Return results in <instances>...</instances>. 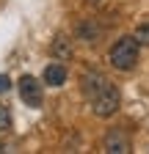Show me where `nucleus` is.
<instances>
[{
	"label": "nucleus",
	"instance_id": "f257e3e1",
	"mask_svg": "<svg viewBox=\"0 0 149 154\" xmlns=\"http://www.w3.org/2000/svg\"><path fill=\"white\" fill-rule=\"evenodd\" d=\"M138 50H141L138 38L135 36H124V38H119V42L110 47L108 61H110V66L119 69V72H130L138 63Z\"/></svg>",
	"mask_w": 149,
	"mask_h": 154
},
{
	"label": "nucleus",
	"instance_id": "f03ea898",
	"mask_svg": "<svg viewBox=\"0 0 149 154\" xmlns=\"http://www.w3.org/2000/svg\"><path fill=\"white\" fill-rule=\"evenodd\" d=\"M119 105H122V94L113 83H108L97 96H91V110L97 119H110L113 113H119Z\"/></svg>",
	"mask_w": 149,
	"mask_h": 154
},
{
	"label": "nucleus",
	"instance_id": "7ed1b4c3",
	"mask_svg": "<svg viewBox=\"0 0 149 154\" xmlns=\"http://www.w3.org/2000/svg\"><path fill=\"white\" fill-rule=\"evenodd\" d=\"M17 88H20V96L22 102L30 105V107H39L44 102V91H42V83L36 80L33 74H22L20 80H17Z\"/></svg>",
	"mask_w": 149,
	"mask_h": 154
},
{
	"label": "nucleus",
	"instance_id": "20e7f679",
	"mask_svg": "<svg viewBox=\"0 0 149 154\" xmlns=\"http://www.w3.org/2000/svg\"><path fill=\"white\" fill-rule=\"evenodd\" d=\"M102 151H108V154H127L130 151V135L124 129H108L105 140H102Z\"/></svg>",
	"mask_w": 149,
	"mask_h": 154
},
{
	"label": "nucleus",
	"instance_id": "39448f33",
	"mask_svg": "<svg viewBox=\"0 0 149 154\" xmlns=\"http://www.w3.org/2000/svg\"><path fill=\"white\" fill-rule=\"evenodd\" d=\"M66 77H69L66 66H64L61 61H55V63H47V69H44V74H42V83H44V85H52V88H61V85L66 83Z\"/></svg>",
	"mask_w": 149,
	"mask_h": 154
},
{
	"label": "nucleus",
	"instance_id": "423d86ee",
	"mask_svg": "<svg viewBox=\"0 0 149 154\" xmlns=\"http://www.w3.org/2000/svg\"><path fill=\"white\" fill-rule=\"evenodd\" d=\"M108 83H110V80H108V77H102L100 72H86V74H83V94L91 99V96H97Z\"/></svg>",
	"mask_w": 149,
	"mask_h": 154
},
{
	"label": "nucleus",
	"instance_id": "0eeeda50",
	"mask_svg": "<svg viewBox=\"0 0 149 154\" xmlns=\"http://www.w3.org/2000/svg\"><path fill=\"white\" fill-rule=\"evenodd\" d=\"M50 55L55 58V61H69V58H72V38H66V36L58 33L50 42Z\"/></svg>",
	"mask_w": 149,
	"mask_h": 154
},
{
	"label": "nucleus",
	"instance_id": "6e6552de",
	"mask_svg": "<svg viewBox=\"0 0 149 154\" xmlns=\"http://www.w3.org/2000/svg\"><path fill=\"white\" fill-rule=\"evenodd\" d=\"M74 33H78V38H83L86 44H94L97 38L102 36V28H100V25L94 22V19H83V22H78Z\"/></svg>",
	"mask_w": 149,
	"mask_h": 154
},
{
	"label": "nucleus",
	"instance_id": "1a4fd4ad",
	"mask_svg": "<svg viewBox=\"0 0 149 154\" xmlns=\"http://www.w3.org/2000/svg\"><path fill=\"white\" fill-rule=\"evenodd\" d=\"M11 132V110L8 105H0V135Z\"/></svg>",
	"mask_w": 149,
	"mask_h": 154
},
{
	"label": "nucleus",
	"instance_id": "9d476101",
	"mask_svg": "<svg viewBox=\"0 0 149 154\" xmlns=\"http://www.w3.org/2000/svg\"><path fill=\"white\" fill-rule=\"evenodd\" d=\"M133 36L138 38V44H149V22H141V25L135 28Z\"/></svg>",
	"mask_w": 149,
	"mask_h": 154
},
{
	"label": "nucleus",
	"instance_id": "9b49d317",
	"mask_svg": "<svg viewBox=\"0 0 149 154\" xmlns=\"http://www.w3.org/2000/svg\"><path fill=\"white\" fill-rule=\"evenodd\" d=\"M11 88V80H8V74H0V94H6Z\"/></svg>",
	"mask_w": 149,
	"mask_h": 154
},
{
	"label": "nucleus",
	"instance_id": "f8f14e48",
	"mask_svg": "<svg viewBox=\"0 0 149 154\" xmlns=\"http://www.w3.org/2000/svg\"><path fill=\"white\" fill-rule=\"evenodd\" d=\"M3 151H6V143H3V140H0V154H3Z\"/></svg>",
	"mask_w": 149,
	"mask_h": 154
},
{
	"label": "nucleus",
	"instance_id": "ddd939ff",
	"mask_svg": "<svg viewBox=\"0 0 149 154\" xmlns=\"http://www.w3.org/2000/svg\"><path fill=\"white\" fill-rule=\"evenodd\" d=\"M91 3H100V0H91Z\"/></svg>",
	"mask_w": 149,
	"mask_h": 154
}]
</instances>
